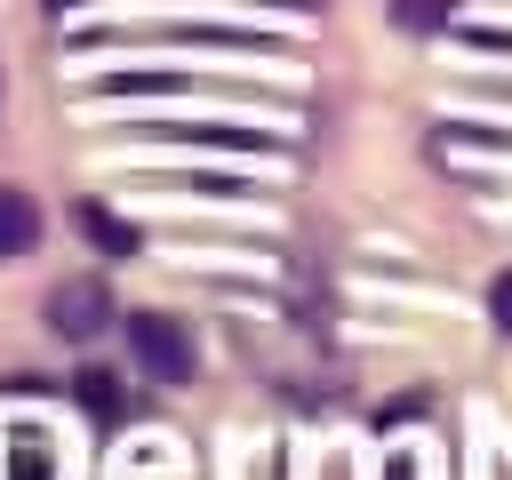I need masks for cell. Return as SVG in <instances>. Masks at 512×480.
Here are the masks:
<instances>
[{
    "label": "cell",
    "mask_w": 512,
    "mask_h": 480,
    "mask_svg": "<svg viewBox=\"0 0 512 480\" xmlns=\"http://www.w3.org/2000/svg\"><path fill=\"white\" fill-rule=\"evenodd\" d=\"M128 352L144 360L152 384H192V336H184L168 312H136V320H128Z\"/></svg>",
    "instance_id": "1"
},
{
    "label": "cell",
    "mask_w": 512,
    "mask_h": 480,
    "mask_svg": "<svg viewBox=\"0 0 512 480\" xmlns=\"http://www.w3.org/2000/svg\"><path fill=\"white\" fill-rule=\"evenodd\" d=\"M80 232H88L104 256H136V248H144V232H136V224H120L112 208H80Z\"/></svg>",
    "instance_id": "5"
},
{
    "label": "cell",
    "mask_w": 512,
    "mask_h": 480,
    "mask_svg": "<svg viewBox=\"0 0 512 480\" xmlns=\"http://www.w3.org/2000/svg\"><path fill=\"white\" fill-rule=\"evenodd\" d=\"M488 312H496V328L512 336V272H496V288H488Z\"/></svg>",
    "instance_id": "7"
},
{
    "label": "cell",
    "mask_w": 512,
    "mask_h": 480,
    "mask_svg": "<svg viewBox=\"0 0 512 480\" xmlns=\"http://www.w3.org/2000/svg\"><path fill=\"white\" fill-rule=\"evenodd\" d=\"M32 240H40V208H32V192L0 184V264H8V256H32Z\"/></svg>",
    "instance_id": "4"
},
{
    "label": "cell",
    "mask_w": 512,
    "mask_h": 480,
    "mask_svg": "<svg viewBox=\"0 0 512 480\" xmlns=\"http://www.w3.org/2000/svg\"><path fill=\"white\" fill-rule=\"evenodd\" d=\"M88 40H192V48H232V56H256V48H272L264 32H248V24H112V32H88Z\"/></svg>",
    "instance_id": "2"
},
{
    "label": "cell",
    "mask_w": 512,
    "mask_h": 480,
    "mask_svg": "<svg viewBox=\"0 0 512 480\" xmlns=\"http://www.w3.org/2000/svg\"><path fill=\"white\" fill-rule=\"evenodd\" d=\"M72 392H80V408H88V416H120V392H112V376H104V368H80V376H72Z\"/></svg>",
    "instance_id": "6"
},
{
    "label": "cell",
    "mask_w": 512,
    "mask_h": 480,
    "mask_svg": "<svg viewBox=\"0 0 512 480\" xmlns=\"http://www.w3.org/2000/svg\"><path fill=\"white\" fill-rule=\"evenodd\" d=\"M48 328L72 336V344H88L96 328H112V296H104V280H64V288L48 296Z\"/></svg>",
    "instance_id": "3"
}]
</instances>
